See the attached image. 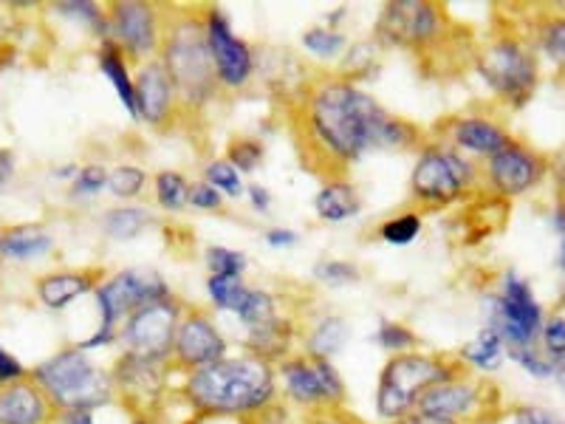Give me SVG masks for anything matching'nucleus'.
I'll use <instances>...</instances> for the list:
<instances>
[{
    "label": "nucleus",
    "instance_id": "f257e3e1",
    "mask_svg": "<svg viewBox=\"0 0 565 424\" xmlns=\"http://www.w3.org/2000/svg\"><path fill=\"white\" fill-rule=\"evenodd\" d=\"M302 165L317 176H348L371 153H416L427 134L405 116L387 110L365 85L334 71L311 74L289 108Z\"/></svg>",
    "mask_w": 565,
    "mask_h": 424
},
{
    "label": "nucleus",
    "instance_id": "f03ea898",
    "mask_svg": "<svg viewBox=\"0 0 565 424\" xmlns=\"http://www.w3.org/2000/svg\"><path fill=\"white\" fill-rule=\"evenodd\" d=\"M175 396L195 422L244 424L269 405H275L277 371L271 362L246 351H232L215 365L181 373Z\"/></svg>",
    "mask_w": 565,
    "mask_h": 424
},
{
    "label": "nucleus",
    "instance_id": "7ed1b4c3",
    "mask_svg": "<svg viewBox=\"0 0 565 424\" xmlns=\"http://www.w3.org/2000/svg\"><path fill=\"white\" fill-rule=\"evenodd\" d=\"M159 60L179 91L184 116H201L221 97L206 49L201 7H168V29Z\"/></svg>",
    "mask_w": 565,
    "mask_h": 424
},
{
    "label": "nucleus",
    "instance_id": "20e7f679",
    "mask_svg": "<svg viewBox=\"0 0 565 424\" xmlns=\"http://www.w3.org/2000/svg\"><path fill=\"white\" fill-rule=\"evenodd\" d=\"M472 68L503 110H523L543 80V63L521 29H494L472 49Z\"/></svg>",
    "mask_w": 565,
    "mask_h": 424
},
{
    "label": "nucleus",
    "instance_id": "39448f33",
    "mask_svg": "<svg viewBox=\"0 0 565 424\" xmlns=\"http://www.w3.org/2000/svg\"><path fill=\"white\" fill-rule=\"evenodd\" d=\"M407 193L422 215L467 204L476 195H483L481 165L452 150L450 145L427 136L422 148L416 150Z\"/></svg>",
    "mask_w": 565,
    "mask_h": 424
},
{
    "label": "nucleus",
    "instance_id": "423d86ee",
    "mask_svg": "<svg viewBox=\"0 0 565 424\" xmlns=\"http://www.w3.org/2000/svg\"><path fill=\"white\" fill-rule=\"evenodd\" d=\"M461 368L456 353L433 351L424 346L416 351L387 357L385 365L380 368L376 385H373V413L382 424L411 416L418 411L424 393L438 382L450 380Z\"/></svg>",
    "mask_w": 565,
    "mask_h": 424
},
{
    "label": "nucleus",
    "instance_id": "0eeeda50",
    "mask_svg": "<svg viewBox=\"0 0 565 424\" xmlns=\"http://www.w3.org/2000/svg\"><path fill=\"white\" fill-rule=\"evenodd\" d=\"M32 380L63 411H105L116 405L108 365L74 342L63 346L32 368Z\"/></svg>",
    "mask_w": 565,
    "mask_h": 424
},
{
    "label": "nucleus",
    "instance_id": "6e6552de",
    "mask_svg": "<svg viewBox=\"0 0 565 424\" xmlns=\"http://www.w3.org/2000/svg\"><path fill=\"white\" fill-rule=\"evenodd\" d=\"M173 295L175 292L168 277L156 269H145V266H128L114 275H105L97 292L90 295L97 303V328L83 337L77 346L88 353L119 348V328L134 311L145 309L150 303L168 300Z\"/></svg>",
    "mask_w": 565,
    "mask_h": 424
},
{
    "label": "nucleus",
    "instance_id": "1a4fd4ad",
    "mask_svg": "<svg viewBox=\"0 0 565 424\" xmlns=\"http://www.w3.org/2000/svg\"><path fill=\"white\" fill-rule=\"evenodd\" d=\"M456 34L452 20L441 3L433 0H391L385 3L373 23L371 38L382 49H398V52L416 54V57H433L441 52Z\"/></svg>",
    "mask_w": 565,
    "mask_h": 424
},
{
    "label": "nucleus",
    "instance_id": "9d476101",
    "mask_svg": "<svg viewBox=\"0 0 565 424\" xmlns=\"http://www.w3.org/2000/svg\"><path fill=\"white\" fill-rule=\"evenodd\" d=\"M280 402L300 416L348 405V385L337 362L295 351L275 365Z\"/></svg>",
    "mask_w": 565,
    "mask_h": 424
},
{
    "label": "nucleus",
    "instance_id": "9b49d317",
    "mask_svg": "<svg viewBox=\"0 0 565 424\" xmlns=\"http://www.w3.org/2000/svg\"><path fill=\"white\" fill-rule=\"evenodd\" d=\"M548 311L537 300L532 280L518 269L501 272L494 292L487 297V322L509 348L537 346L540 328Z\"/></svg>",
    "mask_w": 565,
    "mask_h": 424
},
{
    "label": "nucleus",
    "instance_id": "f8f14e48",
    "mask_svg": "<svg viewBox=\"0 0 565 424\" xmlns=\"http://www.w3.org/2000/svg\"><path fill=\"white\" fill-rule=\"evenodd\" d=\"M418 413L456 424H494L503 413V402L492 382L461 368L450 380L438 382L424 393Z\"/></svg>",
    "mask_w": 565,
    "mask_h": 424
},
{
    "label": "nucleus",
    "instance_id": "ddd939ff",
    "mask_svg": "<svg viewBox=\"0 0 565 424\" xmlns=\"http://www.w3.org/2000/svg\"><path fill=\"white\" fill-rule=\"evenodd\" d=\"M116 405L125 413H159L175 391L179 373L170 362L119 351L108 365Z\"/></svg>",
    "mask_w": 565,
    "mask_h": 424
},
{
    "label": "nucleus",
    "instance_id": "4468645a",
    "mask_svg": "<svg viewBox=\"0 0 565 424\" xmlns=\"http://www.w3.org/2000/svg\"><path fill=\"white\" fill-rule=\"evenodd\" d=\"M201 18H204L206 49H210L221 94H244V91H249L252 83L257 80V63H260L257 49L244 34L235 32L232 18L221 7H201Z\"/></svg>",
    "mask_w": 565,
    "mask_h": 424
},
{
    "label": "nucleus",
    "instance_id": "2eb2a0df",
    "mask_svg": "<svg viewBox=\"0 0 565 424\" xmlns=\"http://www.w3.org/2000/svg\"><path fill=\"white\" fill-rule=\"evenodd\" d=\"M108 12V43L116 45L134 65L159 60L164 29H168V7L148 0H114Z\"/></svg>",
    "mask_w": 565,
    "mask_h": 424
},
{
    "label": "nucleus",
    "instance_id": "dca6fc26",
    "mask_svg": "<svg viewBox=\"0 0 565 424\" xmlns=\"http://www.w3.org/2000/svg\"><path fill=\"white\" fill-rule=\"evenodd\" d=\"M548 173H552L548 156L514 136L501 153H494L481 165L483 195H492L494 201H503V204L526 199L546 184Z\"/></svg>",
    "mask_w": 565,
    "mask_h": 424
},
{
    "label": "nucleus",
    "instance_id": "f3484780",
    "mask_svg": "<svg viewBox=\"0 0 565 424\" xmlns=\"http://www.w3.org/2000/svg\"><path fill=\"white\" fill-rule=\"evenodd\" d=\"M232 351H235L232 348V337L224 331L215 311L206 309V306L186 303L179 328H175L173 353H170L173 371L181 377V373L215 365L218 360L230 357Z\"/></svg>",
    "mask_w": 565,
    "mask_h": 424
},
{
    "label": "nucleus",
    "instance_id": "a211bd4d",
    "mask_svg": "<svg viewBox=\"0 0 565 424\" xmlns=\"http://www.w3.org/2000/svg\"><path fill=\"white\" fill-rule=\"evenodd\" d=\"M184 309L186 300L173 295L168 300L150 303L145 309L134 311L122 322V328H119V351L139 353V357H148V360L170 362L175 328H179Z\"/></svg>",
    "mask_w": 565,
    "mask_h": 424
},
{
    "label": "nucleus",
    "instance_id": "6ab92c4d",
    "mask_svg": "<svg viewBox=\"0 0 565 424\" xmlns=\"http://www.w3.org/2000/svg\"><path fill=\"white\" fill-rule=\"evenodd\" d=\"M433 139L444 141V145H450L452 150H458L467 159L483 165L494 153H501L509 141L514 139V134L498 114H489V110H458V114L444 116L441 123H436Z\"/></svg>",
    "mask_w": 565,
    "mask_h": 424
},
{
    "label": "nucleus",
    "instance_id": "aec40b11",
    "mask_svg": "<svg viewBox=\"0 0 565 424\" xmlns=\"http://www.w3.org/2000/svg\"><path fill=\"white\" fill-rule=\"evenodd\" d=\"M136 88V123H141L150 130H173L179 123H184V108H181L179 91L173 80L164 71L161 60L136 65L134 74Z\"/></svg>",
    "mask_w": 565,
    "mask_h": 424
},
{
    "label": "nucleus",
    "instance_id": "412c9836",
    "mask_svg": "<svg viewBox=\"0 0 565 424\" xmlns=\"http://www.w3.org/2000/svg\"><path fill=\"white\" fill-rule=\"evenodd\" d=\"M238 351H246L257 357V360L277 365V362H282L295 351H300V320L291 311H282V315L264 322V326L241 331Z\"/></svg>",
    "mask_w": 565,
    "mask_h": 424
},
{
    "label": "nucleus",
    "instance_id": "4be33fe9",
    "mask_svg": "<svg viewBox=\"0 0 565 424\" xmlns=\"http://www.w3.org/2000/svg\"><path fill=\"white\" fill-rule=\"evenodd\" d=\"M105 280V269L99 266H83V269H57L38 277L34 295L49 311H65L83 297L94 295L99 283Z\"/></svg>",
    "mask_w": 565,
    "mask_h": 424
},
{
    "label": "nucleus",
    "instance_id": "5701e85b",
    "mask_svg": "<svg viewBox=\"0 0 565 424\" xmlns=\"http://www.w3.org/2000/svg\"><path fill=\"white\" fill-rule=\"evenodd\" d=\"M57 416L54 402L32 377L0 385V424H57Z\"/></svg>",
    "mask_w": 565,
    "mask_h": 424
},
{
    "label": "nucleus",
    "instance_id": "b1692460",
    "mask_svg": "<svg viewBox=\"0 0 565 424\" xmlns=\"http://www.w3.org/2000/svg\"><path fill=\"white\" fill-rule=\"evenodd\" d=\"M311 206H315L317 221L322 224H345V221L360 219L365 201L351 176H326Z\"/></svg>",
    "mask_w": 565,
    "mask_h": 424
},
{
    "label": "nucleus",
    "instance_id": "393cba45",
    "mask_svg": "<svg viewBox=\"0 0 565 424\" xmlns=\"http://www.w3.org/2000/svg\"><path fill=\"white\" fill-rule=\"evenodd\" d=\"M351 342V326L337 311H322L300 326V351L315 360L334 362Z\"/></svg>",
    "mask_w": 565,
    "mask_h": 424
},
{
    "label": "nucleus",
    "instance_id": "a878e982",
    "mask_svg": "<svg viewBox=\"0 0 565 424\" xmlns=\"http://www.w3.org/2000/svg\"><path fill=\"white\" fill-rule=\"evenodd\" d=\"M526 34L540 63L554 68L557 80L565 83V7H552L534 14Z\"/></svg>",
    "mask_w": 565,
    "mask_h": 424
},
{
    "label": "nucleus",
    "instance_id": "bb28decb",
    "mask_svg": "<svg viewBox=\"0 0 565 424\" xmlns=\"http://www.w3.org/2000/svg\"><path fill=\"white\" fill-rule=\"evenodd\" d=\"M153 226H159V215L148 204H116L105 210L99 219L103 239L114 241V244H130V241L148 235Z\"/></svg>",
    "mask_w": 565,
    "mask_h": 424
},
{
    "label": "nucleus",
    "instance_id": "cd10ccee",
    "mask_svg": "<svg viewBox=\"0 0 565 424\" xmlns=\"http://www.w3.org/2000/svg\"><path fill=\"white\" fill-rule=\"evenodd\" d=\"M456 360L461 362L463 371L476 373V377H494V373L501 371L503 365L509 362V353H507V342L501 337L494 335L492 328L483 326L476 337L469 342H463L461 348L456 351Z\"/></svg>",
    "mask_w": 565,
    "mask_h": 424
},
{
    "label": "nucleus",
    "instance_id": "c85d7f7f",
    "mask_svg": "<svg viewBox=\"0 0 565 424\" xmlns=\"http://www.w3.org/2000/svg\"><path fill=\"white\" fill-rule=\"evenodd\" d=\"M54 239L52 232L40 224H23V226H9L0 232V257L3 261H40V257L52 255Z\"/></svg>",
    "mask_w": 565,
    "mask_h": 424
},
{
    "label": "nucleus",
    "instance_id": "c756f323",
    "mask_svg": "<svg viewBox=\"0 0 565 424\" xmlns=\"http://www.w3.org/2000/svg\"><path fill=\"white\" fill-rule=\"evenodd\" d=\"M97 63L99 71H103V77L108 80L110 88H114L116 99L119 105L125 108V114L130 116L136 123V88H134V74H136V65L125 57L116 45L103 43L97 49Z\"/></svg>",
    "mask_w": 565,
    "mask_h": 424
},
{
    "label": "nucleus",
    "instance_id": "7c9ffc66",
    "mask_svg": "<svg viewBox=\"0 0 565 424\" xmlns=\"http://www.w3.org/2000/svg\"><path fill=\"white\" fill-rule=\"evenodd\" d=\"M382 54H385V49H382L373 38L353 40V43L348 45V52L342 54L340 63H337L334 74H340V77L351 80V83L356 85L371 83V80L380 77Z\"/></svg>",
    "mask_w": 565,
    "mask_h": 424
},
{
    "label": "nucleus",
    "instance_id": "2f4dec72",
    "mask_svg": "<svg viewBox=\"0 0 565 424\" xmlns=\"http://www.w3.org/2000/svg\"><path fill=\"white\" fill-rule=\"evenodd\" d=\"M282 311H286V306H282V297L277 292L266 289V286H252L249 283L244 297H241L238 309L232 311V320L238 322L241 331H249V328L275 320Z\"/></svg>",
    "mask_w": 565,
    "mask_h": 424
},
{
    "label": "nucleus",
    "instance_id": "473e14b6",
    "mask_svg": "<svg viewBox=\"0 0 565 424\" xmlns=\"http://www.w3.org/2000/svg\"><path fill=\"white\" fill-rule=\"evenodd\" d=\"M190 176L181 170L164 168L153 173L150 181V195H153V210L168 212V215H179V212L190 210Z\"/></svg>",
    "mask_w": 565,
    "mask_h": 424
},
{
    "label": "nucleus",
    "instance_id": "72a5a7b5",
    "mask_svg": "<svg viewBox=\"0 0 565 424\" xmlns=\"http://www.w3.org/2000/svg\"><path fill=\"white\" fill-rule=\"evenodd\" d=\"M348 45H351V38H348L345 29H334L328 23H317V26H309L300 34L302 54H309L311 60L322 65H334V68L342 54L348 52Z\"/></svg>",
    "mask_w": 565,
    "mask_h": 424
},
{
    "label": "nucleus",
    "instance_id": "f704fd0d",
    "mask_svg": "<svg viewBox=\"0 0 565 424\" xmlns=\"http://www.w3.org/2000/svg\"><path fill=\"white\" fill-rule=\"evenodd\" d=\"M150 181L153 176L141 165L122 161L116 168H108V195L119 204H141V199L150 193Z\"/></svg>",
    "mask_w": 565,
    "mask_h": 424
},
{
    "label": "nucleus",
    "instance_id": "c9c22d12",
    "mask_svg": "<svg viewBox=\"0 0 565 424\" xmlns=\"http://www.w3.org/2000/svg\"><path fill=\"white\" fill-rule=\"evenodd\" d=\"M54 12L68 18L71 23H79L83 29H88V34L99 40V45L108 43V12L94 0H63V3L54 7Z\"/></svg>",
    "mask_w": 565,
    "mask_h": 424
},
{
    "label": "nucleus",
    "instance_id": "e433bc0d",
    "mask_svg": "<svg viewBox=\"0 0 565 424\" xmlns=\"http://www.w3.org/2000/svg\"><path fill=\"white\" fill-rule=\"evenodd\" d=\"M424 232V215L418 210H405L396 212L391 219L380 221L376 226V239L387 246H411L422 239Z\"/></svg>",
    "mask_w": 565,
    "mask_h": 424
},
{
    "label": "nucleus",
    "instance_id": "4c0bfd02",
    "mask_svg": "<svg viewBox=\"0 0 565 424\" xmlns=\"http://www.w3.org/2000/svg\"><path fill=\"white\" fill-rule=\"evenodd\" d=\"M371 342L380 348V351H385L387 357H396V353H407L422 348V340H418L416 331H413L407 322L391 320V317H382V320L376 322Z\"/></svg>",
    "mask_w": 565,
    "mask_h": 424
},
{
    "label": "nucleus",
    "instance_id": "58836bf2",
    "mask_svg": "<svg viewBox=\"0 0 565 424\" xmlns=\"http://www.w3.org/2000/svg\"><path fill=\"white\" fill-rule=\"evenodd\" d=\"M246 277H215L206 275L204 280V295H206V309H212L215 315L232 317V311L238 309L241 297L246 292Z\"/></svg>",
    "mask_w": 565,
    "mask_h": 424
},
{
    "label": "nucleus",
    "instance_id": "ea45409f",
    "mask_svg": "<svg viewBox=\"0 0 565 424\" xmlns=\"http://www.w3.org/2000/svg\"><path fill=\"white\" fill-rule=\"evenodd\" d=\"M224 159L230 161L232 168L238 170L241 176H252V173H257V170L264 168L266 145L257 139V136H249V134L232 136V139L226 141Z\"/></svg>",
    "mask_w": 565,
    "mask_h": 424
},
{
    "label": "nucleus",
    "instance_id": "a19ab883",
    "mask_svg": "<svg viewBox=\"0 0 565 424\" xmlns=\"http://www.w3.org/2000/svg\"><path fill=\"white\" fill-rule=\"evenodd\" d=\"M311 280L326 289H345V286H356L362 280V269L345 257H320L311 266Z\"/></svg>",
    "mask_w": 565,
    "mask_h": 424
},
{
    "label": "nucleus",
    "instance_id": "79ce46f5",
    "mask_svg": "<svg viewBox=\"0 0 565 424\" xmlns=\"http://www.w3.org/2000/svg\"><path fill=\"white\" fill-rule=\"evenodd\" d=\"M201 179H204L206 184L215 187L226 201H241L246 193V179L238 173V170L232 168L224 156L206 161L204 170H201Z\"/></svg>",
    "mask_w": 565,
    "mask_h": 424
},
{
    "label": "nucleus",
    "instance_id": "37998d69",
    "mask_svg": "<svg viewBox=\"0 0 565 424\" xmlns=\"http://www.w3.org/2000/svg\"><path fill=\"white\" fill-rule=\"evenodd\" d=\"M204 266H206V275L246 277V269H249V257H246V252L235 250V246L212 244L204 250Z\"/></svg>",
    "mask_w": 565,
    "mask_h": 424
},
{
    "label": "nucleus",
    "instance_id": "c03bdc74",
    "mask_svg": "<svg viewBox=\"0 0 565 424\" xmlns=\"http://www.w3.org/2000/svg\"><path fill=\"white\" fill-rule=\"evenodd\" d=\"M71 199H97V195L108 193V168L99 161H88L77 170V176L68 184Z\"/></svg>",
    "mask_w": 565,
    "mask_h": 424
},
{
    "label": "nucleus",
    "instance_id": "a18cd8bd",
    "mask_svg": "<svg viewBox=\"0 0 565 424\" xmlns=\"http://www.w3.org/2000/svg\"><path fill=\"white\" fill-rule=\"evenodd\" d=\"M509 362L521 368L526 377L537 382H552L554 377V360H548L546 353L540 351V346H526V348H509Z\"/></svg>",
    "mask_w": 565,
    "mask_h": 424
},
{
    "label": "nucleus",
    "instance_id": "49530a36",
    "mask_svg": "<svg viewBox=\"0 0 565 424\" xmlns=\"http://www.w3.org/2000/svg\"><path fill=\"white\" fill-rule=\"evenodd\" d=\"M537 346H540V351L546 353L548 360H554V362L565 360V315L563 311L546 315L543 328H540Z\"/></svg>",
    "mask_w": 565,
    "mask_h": 424
},
{
    "label": "nucleus",
    "instance_id": "de8ad7c7",
    "mask_svg": "<svg viewBox=\"0 0 565 424\" xmlns=\"http://www.w3.org/2000/svg\"><path fill=\"white\" fill-rule=\"evenodd\" d=\"M503 416L509 418V424H565L563 413L552 411V407L532 405V402H521V405L507 407Z\"/></svg>",
    "mask_w": 565,
    "mask_h": 424
},
{
    "label": "nucleus",
    "instance_id": "09e8293b",
    "mask_svg": "<svg viewBox=\"0 0 565 424\" xmlns=\"http://www.w3.org/2000/svg\"><path fill=\"white\" fill-rule=\"evenodd\" d=\"M226 199L215 190L212 184H206L204 179L193 181L190 187V210L195 212H224Z\"/></svg>",
    "mask_w": 565,
    "mask_h": 424
},
{
    "label": "nucleus",
    "instance_id": "8fccbe9b",
    "mask_svg": "<svg viewBox=\"0 0 565 424\" xmlns=\"http://www.w3.org/2000/svg\"><path fill=\"white\" fill-rule=\"evenodd\" d=\"M29 377H32V371L0 340V385H12V382L29 380Z\"/></svg>",
    "mask_w": 565,
    "mask_h": 424
},
{
    "label": "nucleus",
    "instance_id": "3c124183",
    "mask_svg": "<svg viewBox=\"0 0 565 424\" xmlns=\"http://www.w3.org/2000/svg\"><path fill=\"white\" fill-rule=\"evenodd\" d=\"M244 424H302V416L300 413L291 411L286 402H280V399H277L275 405H269L266 411H260L257 416H252L249 422H244Z\"/></svg>",
    "mask_w": 565,
    "mask_h": 424
},
{
    "label": "nucleus",
    "instance_id": "603ef678",
    "mask_svg": "<svg viewBox=\"0 0 565 424\" xmlns=\"http://www.w3.org/2000/svg\"><path fill=\"white\" fill-rule=\"evenodd\" d=\"M246 204L252 206V212L257 215H269L271 206H275V195L266 184H257V181H246V193H244Z\"/></svg>",
    "mask_w": 565,
    "mask_h": 424
},
{
    "label": "nucleus",
    "instance_id": "864d4df0",
    "mask_svg": "<svg viewBox=\"0 0 565 424\" xmlns=\"http://www.w3.org/2000/svg\"><path fill=\"white\" fill-rule=\"evenodd\" d=\"M548 226L557 235V269L565 275V199H559L552 206V212H548Z\"/></svg>",
    "mask_w": 565,
    "mask_h": 424
},
{
    "label": "nucleus",
    "instance_id": "5fc2aeb1",
    "mask_svg": "<svg viewBox=\"0 0 565 424\" xmlns=\"http://www.w3.org/2000/svg\"><path fill=\"white\" fill-rule=\"evenodd\" d=\"M264 241L269 250L286 252L291 250V246L300 244V235H297V230H291V226H269V230L264 232Z\"/></svg>",
    "mask_w": 565,
    "mask_h": 424
},
{
    "label": "nucleus",
    "instance_id": "6e6d98bb",
    "mask_svg": "<svg viewBox=\"0 0 565 424\" xmlns=\"http://www.w3.org/2000/svg\"><path fill=\"white\" fill-rule=\"evenodd\" d=\"M302 424H362L348 407H334V411H317L302 416Z\"/></svg>",
    "mask_w": 565,
    "mask_h": 424
},
{
    "label": "nucleus",
    "instance_id": "4d7b16f0",
    "mask_svg": "<svg viewBox=\"0 0 565 424\" xmlns=\"http://www.w3.org/2000/svg\"><path fill=\"white\" fill-rule=\"evenodd\" d=\"M57 424H99V411H63Z\"/></svg>",
    "mask_w": 565,
    "mask_h": 424
},
{
    "label": "nucleus",
    "instance_id": "13d9d810",
    "mask_svg": "<svg viewBox=\"0 0 565 424\" xmlns=\"http://www.w3.org/2000/svg\"><path fill=\"white\" fill-rule=\"evenodd\" d=\"M14 179V153L9 148H0V193L7 190Z\"/></svg>",
    "mask_w": 565,
    "mask_h": 424
},
{
    "label": "nucleus",
    "instance_id": "bf43d9fd",
    "mask_svg": "<svg viewBox=\"0 0 565 424\" xmlns=\"http://www.w3.org/2000/svg\"><path fill=\"white\" fill-rule=\"evenodd\" d=\"M393 424H456V422H447V418H436V416H427V413H411V416L398 418Z\"/></svg>",
    "mask_w": 565,
    "mask_h": 424
},
{
    "label": "nucleus",
    "instance_id": "052dcab7",
    "mask_svg": "<svg viewBox=\"0 0 565 424\" xmlns=\"http://www.w3.org/2000/svg\"><path fill=\"white\" fill-rule=\"evenodd\" d=\"M128 424H170L161 413H128Z\"/></svg>",
    "mask_w": 565,
    "mask_h": 424
},
{
    "label": "nucleus",
    "instance_id": "680f3d73",
    "mask_svg": "<svg viewBox=\"0 0 565 424\" xmlns=\"http://www.w3.org/2000/svg\"><path fill=\"white\" fill-rule=\"evenodd\" d=\"M552 382L559 388V391L565 393V360L554 362V377H552Z\"/></svg>",
    "mask_w": 565,
    "mask_h": 424
},
{
    "label": "nucleus",
    "instance_id": "e2e57ef3",
    "mask_svg": "<svg viewBox=\"0 0 565 424\" xmlns=\"http://www.w3.org/2000/svg\"><path fill=\"white\" fill-rule=\"evenodd\" d=\"M559 309H563V315H565V289H563V297H559Z\"/></svg>",
    "mask_w": 565,
    "mask_h": 424
},
{
    "label": "nucleus",
    "instance_id": "0e129e2a",
    "mask_svg": "<svg viewBox=\"0 0 565 424\" xmlns=\"http://www.w3.org/2000/svg\"><path fill=\"white\" fill-rule=\"evenodd\" d=\"M0 34H3V18H0Z\"/></svg>",
    "mask_w": 565,
    "mask_h": 424
}]
</instances>
